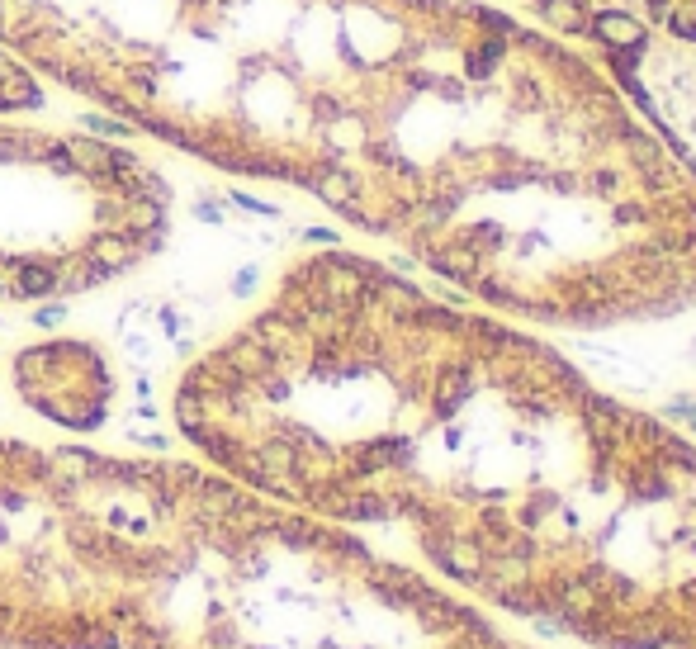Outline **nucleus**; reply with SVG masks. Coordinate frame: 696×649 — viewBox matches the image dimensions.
Here are the masks:
<instances>
[{
	"instance_id": "f257e3e1",
	"label": "nucleus",
	"mask_w": 696,
	"mask_h": 649,
	"mask_svg": "<svg viewBox=\"0 0 696 649\" xmlns=\"http://www.w3.org/2000/svg\"><path fill=\"white\" fill-rule=\"evenodd\" d=\"M0 53L304 190L536 327L696 308V185L573 43L483 0H0Z\"/></svg>"
},
{
	"instance_id": "f03ea898",
	"label": "nucleus",
	"mask_w": 696,
	"mask_h": 649,
	"mask_svg": "<svg viewBox=\"0 0 696 649\" xmlns=\"http://www.w3.org/2000/svg\"><path fill=\"white\" fill-rule=\"evenodd\" d=\"M176 427L242 488L403 526L502 612L597 649H696V441L526 323L360 252L299 256L199 356Z\"/></svg>"
},
{
	"instance_id": "7ed1b4c3",
	"label": "nucleus",
	"mask_w": 696,
	"mask_h": 649,
	"mask_svg": "<svg viewBox=\"0 0 696 649\" xmlns=\"http://www.w3.org/2000/svg\"><path fill=\"white\" fill-rule=\"evenodd\" d=\"M171 185L133 147L0 119V299L53 304L161 252Z\"/></svg>"
},
{
	"instance_id": "20e7f679",
	"label": "nucleus",
	"mask_w": 696,
	"mask_h": 649,
	"mask_svg": "<svg viewBox=\"0 0 696 649\" xmlns=\"http://www.w3.org/2000/svg\"><path fill=\"white\" fill-rule=\"evenodd\" d=\"M663 152L696 185V38L649 34L592 57Z\"/></svg>"
},
{
	"instance_id": "39448f33",
	"label": "nucleus",
	"mask_w": 696,
	"mask_h": 649,
	"mask_svg": "<svg viewBox=\"0 0 696 649\" xmlns=\"http://www.w3.org/2000/svg\"><path fill=\"white\" fill-rule=\"evenodd\" d=\"M521 10L588 57L649 34L696 38V0H521Z\"/></svg>"
},
{
	"instance_id": "423d86ee",
	"label": "nucleus",
	"mask_w": 696,
	"mask_h": 649,
	"mask_svg": "<svg viewBox=\"0 0 696 649\" xmlns=\"http://www.w3.org/2000/svg\"><path fill=\"white\" fill-rule=\"evenodd\" d=\"M15 389L34 413L53 417L72 432H90L105 422V403L114 394L109 365L86 342H43L15 356Z\"/></svg>"
}]
</instances>
